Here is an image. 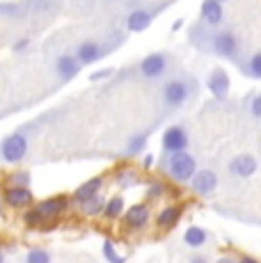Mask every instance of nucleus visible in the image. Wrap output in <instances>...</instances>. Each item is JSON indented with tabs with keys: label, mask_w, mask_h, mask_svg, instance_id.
Returning <instances> with one entry per match:
<instances>
[{
	"label": "nucleus",
	"mask_w": 261,
	"mask_h": 263,
	"mask_svg": "<svg viewBox=\"0 0 261 263\" xmlns=\"http://www.w3.org/2000/svg\"><path fill=\"white\" fill-rule=\"evenodd\" d=\"M167 172H170V176L177 181H190L195 176V172H197V163H195V158L190 154L179 151V154L170 156Z\"/></svg>",
	"instance_id": "obj_1"
},
{
	"label": "nucleus",
	"mask_w": 261,
	"mask_h": 263,
	"mask_svg": "<svg viewBox=\"0 0 261 263\" xmlns=\"http://www.w3.org/2000/svg\"><path fill=\"white\" fill-rule=\"evenodd\" d=\"M26 151H28V138L21 133L9 135V138H5L3 144H0V156H3L7 163H18V160L26 156Z\"/></svg>",
	"instance_id": "obj_2"
},
{
	"label": "nucleus",
	"mask_w": 261,
	"mask_h": 263,
	"mask_svg": "<svg viewBox=\"0 0 261 263\" xmlns=\"http://www.w3.org/2000/svg\"><path fill=\"white\" fill-rule=\"evenodd\" d=\"M163 146L170 154H179L188 146V133L181 128V126H170L163 135Z\"/></svg>",
	"instance_id": "obj_3"
},
{
	"label": "nucleus",
	"mask_w": 261,
	"mask_h": 263,
	"mask_svg": "<svg viewBox=\"0 0 261 263\" xmlns=\"http://www.w3.org/2000/svg\"><path fill=\"white\" fill-rule=\"evenodd\" d=\"M3 199H5V204L12 206V209H28L34 197H32V192H30V188L9 185V188H5V192H3Z\"/></svg>",
	"instance_id": "obj_4"
},
{
	"label": "nucleus",
	"mask_w": 261,
	"mask_h": 263,
	"mask_svg": "<svg viewBox=\"0 0 261 263\" xmlns=\"http://www.w3.org/2000/svg\"><path fill=\"white\" fill-rule=\"evenodd\" d=\"M69 206V199L64 195H58V197H51V199H44L39 201L34 209L44 215V220H55L58 215H62Z\"/></svg>",
	"instance_id": "obj_5"
},
{
	"label": "nucleus",
	"mask_w": 261,
	"mask_h": 263,
	"mask_svg": "<svg viewBox=\"0 0 261 263\" xmlns=\"http://www.w3.org/2000/svg\"><path fill=\"white\" fill-rule=\"evenodd\" d=\"M229 172H232L234 176H238V179H248V176H252L254 172H257V160L248 154L236 156L232 163H229Z\"/></svg>",
	"instance_id": "obj_6"
},
{
	"label": "nucleus",
	"mask_w": 261,
	"mask_h": 263,
	"mask_svg": "<svg viewBox=\"0 0 261 263\" xmlns=\"http://www.w3.org/2000/svg\"><path fill=\"white\" fill-rule=\"evenodd\" d=\"M165 69H167V60H165V55H160V53L147 55V58L140 62V71L147 76V78H156V76H160Z\"/></svg>",
	"instance_id": "obj_7"
},
{
	"label": "nucleus",
	"mask_w": 261,
	"mask_h": 263,
	"mask_svg": "<svg viewBox=\"0 0 261 263\" xmlns=\"http://www.w3.org/2000/svg\"><path fill=\"white\" fill-rule=\"evenodd\" d=\"M193 190L199 192V195H211V192L215 190V185H218V176H215V172H195L193 179Z\"/></svg>",
	"instance_id": "obj_8"
},
{
	"label": "nucleus",
	"mask_w": 261,
	"mask_h": 263,
	"mask_svg": "<svg viewBox=\"0 0 261 263\" xmlns=\"http://www.w3.org/2000/svg\"><path fill=\"white\" fill-rule=\"evenodd\" d=\"M213 48L218 55H225V58H234L236 48H238V42L232 32H218L213 37Z\"/></svg>",
	"instance_id": "obj_9"
},
{
	"label": "nucleus",
	"mask_w": 261,
	"mask_h": 263,
	"mask_svg": "<svg viewBox=\"0 0 261 263\" xmlns=\"http://www.w3.org/2000/svg\"><path fill=\"white\" fill-rule=\"evenodd\" d=\"M147 220H149L147 204H135L124 213V222H126V227H130V229H142L147 224Z\"/></svg>",
	"instance_id": "obj_10"
},
{
	"label": "nucleus",
	"mask_w": 261,
	"mask_h": 263,
	"mask_svg": "<svg viewBox=\"0 0 261 263\" xmlns=\"http://www.w3.org/2000/svg\"><path fill=\"white\" fill-rule=\"evenodd\" d=\"M188 99V85L181 80H172V83L165 85V101L170 105H183Z\"/></svg>",
	"instance_id": "obj_11"
},
{
	"label": "nucleus",
	"mask_w": 261,
	"mask_h": 263,
	"mask_svg": "<svg viewBox=\"0 0 261 263\" xmlns=\"http://www.w3.org/2000/svg\"><path fill=\"white\" fill-rule=\"evenodd\" d=\"M101 185H103V179L101 176H94V179H89V181H85L80 188L73 192V199L76 201H89V199H94V197H99V190H101Z\"/></svg>",
	"instance_id": "obj_12"
},
{
	"label": "nucleus",
	"mask_w": 261,
	"mask_h": 263,
	"mask_svg": "<svg viewBox=\"0 0 261 263\" xmlns=\"http://www.w3.org/2000/svg\"><path fill=\"white\" fill-rule=\"evenodd\" d=\"M101 58V46L97 42H83L76 50V60L83 64H89V62H97Z\"/></svg>",
	"instance_id": "obj_13"
},
{
	"label": "nucleus",
	"mask_w": 261,
	"mask_h": 263,
	"mask_svg": "<svg viewBox=\"0 0 261 263\" xmlns=\"http://www.w3.org/2000/svg\"><path fill=\"white\" fill-rule=\"evenodd\" d=\"M209 89H211V94H215L218 99H222L225 94L229 92V76L225 73V71H213L209 76Z\"/></svg>",
	"instance_id": "obj_14"
},
{
	"label": "nucleus",
	"mask_w": 261,
	"mask_h": 263,
	"mask_svg": "<svg viewBox=\"0 0 261 263\" xmlns=\"http://www.w3.org/2000/svg\"><path fill=\"white\" fill-rule=\"evenodd\" d=\"M78 60L76 58H71V55H62V58L58 60V64H55V69H58V76L62 80H71L73 76L78 73Z\"/></svg>",
	"instance_id": "obj_15"
},
{
	"label": "nucleus",
	"mask_w": 261,
	"mask_h": 263,
	"mask_svg": "<svg viewBox=\"0 0 261 263\" xmlns=\"http://www.w3.org/2000/svg\"><path fill=\"white\" fill-rule=\"evenodd\" d=\"M179 220H181V206H167V209H163L158 213L156 224L160 229H172Z\"/></svg>",
	"instance_id": "obj_16"
},
{
	"label": "nucleus",
	"mask_w": 261,
	"mask_h": 263,
	"mask_svg": "<svg viewBox=\"0 0 261 263\" xmlns=\"http://www.w3.org/2000/svg\"><path fill=\"white\" fill-rule=\"evenodd\" d=\"M202 18L211 25H218L222 21V5L215 3V0H204L202 5Z\"/></svg>",
	"instance_id": "obj_17"
},
{
	"label": "nucleus",
	"mask_w": 261,
	"mask_h": 263,
	"mask_svg": "<svg viewBox=\"0 0 261 263\" xmlns=\"http://www.w3.org/2000/svg\"><path fill=\"white\" fill-rule=\"evenodd\" d=\"M149 23H152V14L144 12V9H138V12H133L128 16V21H126L130 32H142V30L149 28Z\"/></svg>",
	"instance_id": "obj_18"
},
{
	"label": "nucleus",
	"mask_w": 261,
	"mask_h": 263,
	"mask_svg": "<svg viewBox=\"0 0 261 263\" xmlns=\"http://www.w3.org/2000/svg\"><path fill=\"white\" fill-rule=\"evenodd\" d=\"M183 240H185V245H190V247H202L204 242L209 240V234L202 229V227H190V229L183 234Z\"/></svg>",
	"instance_id": "obj_19"
},
{
	"label": "nucleus",
	"mask_w": 261,
	"mask_h": 263,
	"mask_svg": "<svg viewBox=\"0 0 261 263\" xmlns=\"http://www.w3.org/2000/svg\"><path fill=\"white\" fill-rule=\"evenodd\" d=\"M122 213H124V199L119 195L113 197V199H110L108 204L103 206V215L108 217V220H117Z\"/></svg>",
	"instance_id": "obj_20"
},
{
	"label": "nucleus",
	"mask_w": 261,
	"mask_h": 263,
	"mask_svg": "<svg viewBox=\"0 0 261 263\" xmlns=\"http://www.w3.org/2000/svg\"><path fill=\"white\" fill-rule=\"evenodd\" d=\"M83 213L85 215H99V213H103V206H105V201L101 199V197H94V199H89V201H83Z\"/></svg>",
	"instance_id": "obj_21"
},
{
	"label": "nucleus",
	"mask_w": 261,
	"mask_h": 263,
	"mask_svg": "<svg viewBox=\"0 0 261 263\" xmlns=\"http://www.w3.org/2000/svg\"><path fill=\"white\" fill-rule=\"evenodd\" d=\"M26 263H51V254L42 247H32L26 256Z\"/></svg>",
	"instance_id": "obj_22"
},
{
	"label": "nucleus",
	"mask_w": 261,
	"mask_h": 263,
	"mask_svg": "<svg viewBox=\"0 0 261 263\" xmlns=\"http://www.w3.org/2000/svg\"><path fill=\"white\" fill-rule=\"evenodd\" d=\"M103 256H105V261H108V263H124V261H126L124 256L117 254V250H115V245L110 240L103 242Z\"/></svg>",
	"instance_id": "obj_23"
},
{
	"label": "nucleus",
	"mask_w": 261,
	"mask_h": 263,
	"mask_svg": "<svg viewBox=\"0 0 261 263\" xmlns=\"http://www.w3.org/2000/svg\"><path fill=\"white\" fill-rule=\"evenodd\" d=\"M23 222H26L28 227H44L46 220H44V215L39 213L37 209H30L28 213H23Z\"/></svg>",
	"instance_id": "obj_24"
},
{
	"label": "nucleus",
	"mask_w": 261,
	"mask_h": 263,
	"mask_svg": "<svg viewBox=\"0 0 261 263\" xmlns=\"http://www.w3.org/2000/svg\"><path fill=\"white\" fill-rule=\"evenodd\" d=\"M117 181L124 185V188H128V185L138 183V176H135V172H133V170H126V172H122V174L117 176Z\"/></svg>",
	"instance_id": "obj_25"
},
{
	"label": "nucleus",
	"mask_w": 261,
	"mask_h": 263,
	"mask_svg": "<svg viewBox=\"0 0 261 263\" xmlns=\"http://www.w3.org/2000/svg\"><path fill=\"white\" fill-rule=\"evenodd\" d=\"M12 185L28 188V185H30V174H28V172H16V174H12Z\"/></svg>",
	"instance_id": "obj_26"
},
{
	"label": "nucleus",
	"mask_w": 261,
	"mask_h": 263,
	"mask_svg": "<svg viewBox=\"0 0 261 263\" xmlns=\"http://www.w3.org/2000/svg\"><path fill=\"white\" fill-rule=\"evenodd\" d=\"M248 71L254 76V78H261V53H257L248 64Z\"/></svg>",
	"instance_id": "obj_27"
},
{
	"label": "nucleus",
	"mask_w": 261,
	"mask_h": 263,
	"mask_svg": "<svg viewBox=\"0 0 261 263\" xmlns=\"http://www.w3.org/2000/svg\"><path fill=\"white\" fill-rule=\"evenodd\" d=\"M163 192H165V185L160 183V181H156V183H152V185H149L147 197H149V199H156V197H163Z\"/></svg>",
	"instance_id": "obj_28"
},
{
	"label": "nucleus",
	"mask_w": 261,
	"mask_h": 263,
	"mask_svg": "<svg viewBox=\"0 0 261 263\" xmlns=\"http://www.w3.org/2000/svg\"><path fill=\"white\" fill-rule=\"evenodd\" d=\"M144 146V135H140V138H135L133 142L128 144V154H135V151H140Z\"/></svg>",
	"instance_id": "obj_29"
},
{
	"label": "nucleus",
	"mask_w": 261,
	"mask_h": 263,
	"mask_svg": "<svg viewBox=\"0 0 261 263\" xmlns=\"http://www.w3.org/2000/svg\"><path fill=\"white\" fill-rule=\"evenodd\" d=\"M252 115L261 119V96H257V99L252 101Z\"/></svg>",
	"instance_id": "obj_30"
},
{
	"label": "nucleus",
	"mask_w": 261,
	"mask_h": 263,
	"mask_svg": "<svg viewBox=\"0 0 261 263\" xmlns=\"http://www.w3.org/2000/svg\"><path fill=\"white\" fill-rule=\"evenodd\" d=\"M190 263H209V259H207V256H193Z\"/></svg>",
	"instance_id": "obj_31"
},
{
	"label": "nucleus",
	"mask_w": 261,
	"mask_h": 263,
	"mask_svg": "<svg viewBox=\"0 0 261 263\" xmlns=\"http://www.w3.org/2000/svg\"><path fill=\"white\" fill-rule=\"evenodd\" d=\"M110 71H97V73H94L92 76V80H99V78H105V76H108Z\"/></svg>",
	"instance_id": "obj_32"
},
{
	"label": "nucleus",
	"mask_w": 261,
	"mask_h": 263,
	"mask_svg": "<svg viewBox=\"0 0 261 263\" xmlns=\"http://www.w3.org/2000/svg\"><path fill=\"white\" fill-rule=\"evenodd\" d=\"M238 263H259L257 259H252V256H243V259H240Z\"/></svg>",
	"instance_id": "obj_33"
},
{
	"label": "nucleus",
	"mask_w": 261,
	"mask_h": 263,
	"mask_svg": "<svg viewBox=\"0 0 261 263\" xmlns=\"http://www.w3.org/2000/svg\"><path fill=\"white\" fill-rule=\"evenodd\" d=\"M218 263H236V261L232 259V256H222V259H220Z\"/></svg>",
	"instance_id": "obj_34"
},
{
	"label": "nucleus",
	"mask_w": 261,
	"mask_h": 263,
	"mask_svg": "<svg viewBox=\"0 0 261 263\" xmlns=\"http://www.w3.org/2000/svg\"><path fill=\"white\" fill-rule=\"evenodd\" d=\"M152 163H154V156H147V158H144V165H147V167H152Z\"/></svg>",
	"instance_id": "obj_35"
},
{
	"label": "nucleus",
	"mask_w": 261,
	"mask_h": 263,
	"mask_svg": "<svg viewBox=\"0 0 261 263\" xmlns=\"http://www.w3.org/2000/svg\"><path fill=\"white\" fill-rule=\"evenodd\" d=\"M0 263H5V252L0 250Z\"/></svg>",
	"instance_id": "obj_36"
},
{
	"label": "nucleus",
	"mask_w": 261,
	"mask_h": 263,
	"mask_svg": "<svg viewBox=\"0 0 261 263\" xmlns=\"http://www.w3.org/2000/svg\"><path fill=\"white\" fill-rule=\"evenodd\" d=\"M215 3H225V0H215Z\"/></svg>",
	"instance_id": "obj_37"
}]
</instances>
